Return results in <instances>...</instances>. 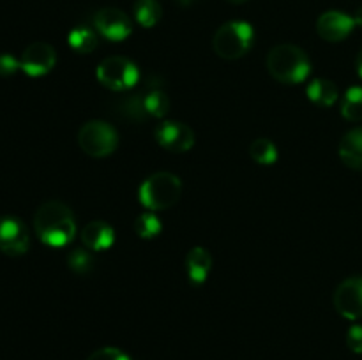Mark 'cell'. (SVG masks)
<instances>
[{
    "label": "cell",
    "mask_w": 362,
    "mask_h": 360,
    "mask_svg": "<svg viewBox=\"0 0 362 360\" xmlns=\"http://www.w3.org/2000/svg\"><path fill=\"white\" fill-rule=\"evenodd\" d=\"M255 32L246 21H228L221 25L212 39V48L221 59L235 60L246 55L253 44Z\"/></svg>",
    "instance_id": "4"
},
{
    "label": "cell",
    "mask_w": 362,
    "mask_h": 360,
    "mask_svg": "<svg viewBox=\"0 0 362 360\" xmlns=\"http://www.w3.org/2000/svg\"><path fill=\"white\" fill-rule=\"evenodd\" d=\"M30 244L28 229L20 219L2 217L0 219V251L9 256L25 254Z\"/></svg>",
    "instance_id": "9"
},
{
    "label": "cell",
    "mask_w": 362,
    "mask_h": 360,
    "mask_svg": "<svg viewBox=\"0 0 362 360\" xmlns=\"http://www.w3.org/2000/svg\"><path fill=\"white\" fill-rule=\"evenodd\" d=\"M352 18H354V21H356V25H359V27H362V6L356 11V14H354Z\"/></svg>",
    "instance_id": "28"
},
{
    "label": "cell",
    "mask_w": 362,
    "mask_h": 360,
    "mask_svg": "<svg viewBox=\"0 0 362 360\" xmlns=\"http://www.w3.org/2000/svg\"><path fill=\"white\" fill-rule=\"evenodd\" d=\"M212 268V256L204 247H193L186 256L187 277L193 284H202Z\"/></svg>",
    "instance_id": "14"
},
{
    "label": "cell",
    "mask_w": 362,
    "mask_h": 360,
    "mask_svg": "<svg viewBox=\"0 0 362 360\" xmlns=\"http://www.w3.org/2000/svg\"><path fill=\"white\" fill-rule=\"evenodd\" d=\"M356 27L352 16L341 13V11H327L322 14L317 21V32L322 39L329 42L343 41L350 35Z\"/></svg>",
    "instance_id": "12"
},
{
    "label": "cell",
    "mask_w": 362,
    "mask_h": 360,
    "mask_svg": "<svg viewBox=\"0 0 362 360\" xmlns=\"http://www.w3.org/2000/svg\"><path fill=\"white\" fill-rule=\"evenodd\" d=\"M67 41H69L71 48L78 53H90L98 48V35L88 27H78L71 30Z\"/></svg>",
    "instance_id": "18"
},
{
    "label": "cell",
    "mask_w": 362,
    "mask_h": 360,
    "mask_svg": "<svg viewBox=\"0 0 362 360\" xmlns=\"http://www.w3.org/2000/svg\"><path fill=\"white\" fill-rule=\"evenodd\" d=\"M267 71L281 83H300L311 71L306 53L293 44H279L267 55Z\"/></svg>",
    "instance_id": "2"
},
{
    "label": "cell",
    "mask_w": 362,
    "mask_h": 360,
    "mask_svg": "<svg viewBox=\"0 0 362 360\" xmlns=\"http://www.w3.org/2000/svg\"><path fill=\"white\" fill-rule=\"evenodd\" d=\"M334 307L346 320L362 316V277H349L336 288Z\"/></svg>",
    "instance_id": "8"
},
{
    "label": "cell",
    "mask_w": 362,
    "mask_h": 360,
    "mask_svg": "<svg viewBox=\"0 0 362 360\" xmlns=\"http://www.w3.org/2000/svg\"><path fill=\"white\" fill-rule=\"evenodd\" d=\"M225 2H228V4H244L246 0H225Z\"/></svg>",
    "instance_id": "30"
},
{
    "label": "cell",
    "mask_w": 362,
    "mask_h": 360,
    "mask_svg": "<svg viewBox=\"0 0 362 360\" xmlns=\"http://www.w3.org/2000/svg\"><path fill=\"white\" fill-rule=\"evenodd\" d=\"M55 49L48 42H32L21 53L20 66L28 76H42L55 67Z\"/></svg>",
    "instance_id": "11"
},
{
    "label": "cell",
    "mask_w": 362,
    "mask_h": 360,
    "mask_svg": "<svg viewBox=\"0 0 362 360\" xmlns=\"http://www.w3.org/2000/svg\"><path fill=\"white\" fill-rule=\"evenodd\" d=\"M134 232L141 239H154L161 232V222H159V219L154 214L147 212V214H141L136 217V221H134Z\"/></svg>",
    "instance_id": "22"
},
{
    "label": "cell",
    "mask_w": 362,
    "mask_h": 360,
    "mask_svg": "<svg viewBox=\"0 0 362 360\" xmlns=\"http://www.w3.org/2000/svg\"><path fill=\"white\" fill-rule=\"evenodd\" d=\"M119 109H122V115L129 120H145V116L148 115L144 104V97H140L138 94L124 99Z\"/></svg>",
    "instance_id": "23"
},
{
    "label": "cell",
    "mask_w": 362,
    "mask_h": 360,
    "mask_svg": "<svg viewBox=\"0 0 362 360\" xmlns=\"http://www.w3.org/2000/svg\"><path fill=\"white\" fill-rule=\"evenodd\" d=\"M161 14L163 11L158 0H138L136 6H134V18L145 28L158 25V21L161 20Z\"/></svg>",
    "instance_id": "17"
},
{
    "label": "cell",
    "mask_w": 362,
    "mask_h": 360,
    "mask_svg": "<svg viewBox=\"0 0 362 360\" xmlns=\"http://www.w3.org/2000/svg\"><path fill=\"white\" fill-rule=\"evenodd\" d=\"M67 263H69L71 270L81 275L88 274L92 270V267H94V260H92L90 253L83 249H74L69 254V258H67Z\"/></svg>",
    "instance_id": "24"
},
{
    "label": "cell",
    "mask_w": 362,
    "mask_h": 360,
    "mask_svg": "<svg viewBox=\"0 0 362 360\" xmlns=\"http://www.w3.org/2000/svg\"><path fill=\"white\" fill-rule=\"evenodd\" d=\"M34 228L39 240L46 246L62 247L73 240L76 233V221L66 203L46 201L35 212Z\"/></svg>",
    "instance_id": "1"
},
{
    "label": "cell",
    "mask_w": 362,
    "mask_h": 360,
    "mask_svg": "<svg viewBox=\"0 0 362 360\" xmlns=\"http://www.w3.org/2000/svg\"><path fill=\"white\" fill-rule=\"evenodd\" d=\"M180 4H182V6H189V4H193L194 0H179Z\"/></svg>",
    "instance_id": "31"
},
{
    "label": "cell",
    "mask_w": 362,
    "mask_h": 360,
    "mask_svg": "<svg viewBox=\"0 0 362 360\" xmlns=\"http://www.w3.org/2000/svg\"><path fill=\"white\" fill-rule=\"evenodd\" d=\"M95 28L103 37L110 39V41H124L129 37L133 25L127 18L126 13L115 7H105L95 14Z\"/></svg>",
    "instance_id": "10"
},
{
    "label": "cell",
    "mask_w": 362,
    "mask_h": 360,
    "mask_svg": "<svg viewBox=\"0 0 362 360\" xmlns=\"http://www.w3.org/2000/svg\"><path fill=\"white\" fill-rule=\"evenodd\" d=\"M308 97L315 102L317 106H324V108H329V106L334 104L338 101V87L332 83L331 80H313L310 85H308Z\"/></svg>",
    "instance_id": "16"
},
{
    "label": "cell",
    "mask_w": 362,
    "mask_h": 360,
    "mask_svg": "<svg viewBox=\"0 0 362 360\" xmlns=\"http://www.w3.org/2000/svg\"><path fill=\"white\" fill-rule=\"evenodd\" d=\"M357 73H359V76L362 78V49L359 55H357Z\"/></svg>",
    "instance_id": "29"
},
{
    "label": "cell",
    "mask_w": 362,
    "mask_h": 360,
    "mask_svg": "<svg viewBox=\"0 0 362 360\" xmlns=\"http://www.w3.org/2000/svg\"><path fill=\"white\" fill-rule=\"evenodd\" d=\"M115 240V232L105 221H92L81 232V242L90 251H105Z\"/></svg>",
    "instance_id": "13"
},
{
    "label": "cell",
    "mask_w": 362,
    "mask_h": 360,
    "mask_svg": "<svg viewBox=\"0 0 362 360\" xmlns=\"http://www.w3.org/2000/svg\"><path fill=\"white\" fill-rule=\"evenodd\" d=\"M341 115L350 122L362 120V88L352 87L346 90L341 101Z\"/></svg>",
    "instance_id": "19"
},
{
    "label": "cell",
    "mask_w": 362,
    "mask_h": 360,
    "mask_svg": "<svg viewBox=\"0 0 362 360\" xmlns=\"http://www.w3.org/2000/svg\"><path fill=\"white\" fill-rule=\"evenodd\" d=\"M18 67H21L20 60L14 59L13 55H9V53L0 55V76H11V74L16 73Z\"/></svg>",
    "instance_id": "26"
},
{
    "label": "cell",
    "mask_w": 362,
    "mask_h": 360,
    "mask_svg": "<svg viewBox=\"0 0 362 360\" xmlns=\"http://www.w3.org/2000/svg\"><path fill=\"white\" fill-rule=\"evenodd\" d=\"M87 360H131L129 356L119 348H101L92 353Z\"/></svg>",
    "instance_id": "25"
},
{
    "label": "cell",
    "mask_w": 362,
    "mask_h": 360,
    "mask_svg": "<svg viewBox=\"0 0 362 360\" xmlns=\"http://www.w3.org/2000/svg\"><path fill=\"white\" fill-rule=\"evenodd\" d=\"M78 143L81 150L90 157H106L113 154L119 145V134L115 127L103 120H90L83 124L78 133Z\"/></svg>",
    "instance_id": "5"
},
{
    "label": "cell",
    "mask_w": 362,
    "mask_h": 360,
    "mask_svg": "<svg viewBox=\"0 0 362 360\" xmlns=\"http://www.w3.org/2000/svg\"><path fill=\"white\" fill-rule=\"evenodd\" d=\"M95 74L103 87L115 92L134 87L138 83V76H140L138 67L126 56H108L99 64Z\"/></svg>",
    "instance_id": "6"
},
{
    "label": "cell",
    "mask_w": 362,
    "mask_h": 360,
    "mask_svg": "<svg viewBox=\"0 0 362 360\" xmlns=\"http://www.w3.org/2000/svg\"><path fill=\"white\" fill-rule=\"evenodd\" d=\"M182 193V182L177 175L159 172L148 176L140 187V201L148 210H165L173 207Z\"/></svg>",
    "instance_id": "3"
},
{
    "label": "cell",
    "mask_w": 362,
    "mask_h": 360,
    "mask_svg": "<svg viewBox=\"0 0 362 360\" xmlns=\"http://www.w3.org/2000/svg\"><path fill=\"white\" fill-rule=\"evenodd\" d=\"M346 346L352 349L354 353H362V327L361 325H354L346 334Z\"/></svg>",
    "instance_id": "27"
},
{
    "label": "cell",
    "mask_w": 362,
    "mask_h": 360,
    "mask_svg": "<svg viewBox=\"0 0 362 360\" xmlns=\"http://www.w3.org/2000/svg\"><path fill=\"white\" fill-rule=\"evenodd\" d=\"M339 157L350 168L362 169V127L352 129L343 136L339 143Z\"/></svg>",
    "instance_id": "15"
},
{
    "label": "cell",
    "mask_w": 362,
    "mask_h": 360,
    "mask_svg": "<svg viewBox=\"0 0 362 360\" xmlns=\"http://www.w3.org/2000/svg\"><path fill=\"white\" fill-rule=\"evenodd\" d=\"M156 140L170 152H187L194 145V134L189 126L177 120L161 122L154 131Z\"/></svg>",
    "instance_id": "7"
},
{
    "label": "cell",
    "mask_w": 362,
    "mask_h": 360,
    "mask_svg": "<svg viewBox=\"0 0 362 360\" xmlns=\"http://www.w3.org/2000/svg\"><path fill=\"white\" fill-rule=\"evenodd\" d=\"M250 154L258 164H272V162L278 159V150H276L274 143L267 138H258L251 143L250 147Z\"/></svg>",
    "instance_id": "20"
},
{
    "label": "cell",
    "mask_w": 362,
    "mask_h": 360,
    "mask_svg": "<svg viewBox=\"0 0 362 360\" xmlns=\"http://www.w3.org/2000/svg\"><path fill=\"white\" fill-rule=\"evenodd\" d=\"M144 104L148 115H154L161 119V116H165L168 113L170 99L159 88H152V90H147V94L144 95Z\"/></svg>",
    "instance_id": "21"
}]
</instances>
